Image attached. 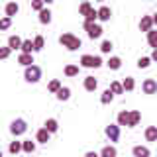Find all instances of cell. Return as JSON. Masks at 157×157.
Wrapping results in <instances>:
<instances>
[{
    "label": "cell",
    "mask_w": 157,
    "mask_h": 157,
    "mask_svg": "<svg viewBox=\"0 0 157 157\" xmlns=\"http://www.w3.org/2000/svg\"><path fill=\"white\" fill-rule=\"evenodd\" d=\"M59 43H61L67 51H77V49H81V45H82L81 37L75 36V33H71V32L61 33V36H59Z\"/></svg>",
    "instance_id": "obj_1"
},
{
    "label": "cell",
    "mask_w": 157,
    "mask_h": 157,
    "mask_svg": "<svg viewBox=\"0 0 157 157\" xmlns=\"http://www.w3.org/2000/svg\"><path fill=\"white\" fill-rule=\"evenodd\" d=\"M81 67L85 69H98L104 65V61H102L100 55H88V53H85V55H81Z\"/></svg>",
    "instance_id": "obj_2"
},
{
    "label": "cell",
    "mask_w": 157,
    "mask_h": 157,
    "mask_svg": "<svg viewBox=\"0 0 157 157\" xmlns=\"http://www.w3.org/2000/svg\"><path fill=\"white\" fill-rule=\"evenodd\" d=\"M28 132V122L24 120V118H16V120H12V124H10V134L14 137H20L24 136Z\"/></svg>",
    "instance_id": "obj_3"
},
{
    "label": "cell",
    "mask_w": 157,
    "mask_h": 157,
    "mask_svg": "<svg viewBox=\"0 0 157 157\" xmlns=\"http://www.w3.org/2000/svg\"><path fill=\"white\" fill-rule=\"evenodd\" d=\"M24 78H26V82H39V78H41V67L37 65H32L28 69H24Z\"/></svg>",
    "instance_id": "obj_4"
},
{
    "label": "cell",
    "mask_w": 157,
    "mask_h": 157,
    "mask_svg": "<svg viewBox=\"0 0 157 157\" xmlns=\"http://www.w3.org/2000/svg\"><path fill=\"white\" fill-rule=\"evenodd\" d=\"M82 28L86 29V36L90 37V39H98V37H102V32H104V29H102V26L100 24H82Z\"/></svg>",
    "instance_id": "obj_5"
},
{
    "label": "cell",
    "mask_w": 157,
    "mask_h": 157,
    "mask_svg": "<svg viewBox=\"0 0 157 157\" xmlns=\"http://www.w3.org/2000/svg\"><path fill=\"white\" fill-rule=\"evenodd\" d=\"M104 134H106V137L112 141V144H116V141L120 140V126L118 124H108L104 128Z\"/></svg>",
    "instance_id": "obj_6"
},
{
    "label": "cell",
    "mask_w": 157,
    "mask_h": 157,
    "mask_svg": "<svg viewBox=\"0 0 157 157\" xmlns=\"http://www.w3.org/2000/svg\"><path fill=\"white\" fill-rule=\"evenodd\" d=\"M141 90H144V94H157V81L155 78H145L141 82Z\"/></svg>",
    "instance_id": "obj_7"
},
{
    "label": "cell",
    "mask_w": 157,
    "mask_h": 157,
    "mask_svg": "<svg viewBox=\"0 0 157 157\" xmlns=\"http://www.w3.org/2000/svg\"><path fill=\"white\" fill-rule=\"evenodd\" d=\"M153 16H141V20H140V29L141 32H145V33H149L151 29H153Z\"/></svg>",
    "instance_id": "obj_8"
},
{
    "label": "cell",
    "mask_w": 157,
    "mask_h": 157,
    "mask_svg": "<svg viewBox=\"0 0 157 157\" xmlns=\"http://www.w3.org/2000/svg\"><path fill=\"white\" fill-rule=\"evenodd\" d=\"M20 12V4L18 2H6L4 4V16L6 18H14Z\"/></svg>",
    "instance_id": "obj_9"
},
{
    "label": "cell",
    "mask_w": 157,
    "mask_h": 157,
    "mask_svg": "<svg viewBox=\"0 0 157 157\" xmlns=\"http://www.w3.org/2000/svg\"><path fill=\"white\" fill-rule=\"evenodd\" d=\"M110 18H112V10H110V6L102 4V6L98 8V22H110Z\"/></svg>",
    "instance_id": "obj_10"
},
{
    "label": "cell",
    "mask_w": 157,
    "mask_h": 157,
    "mask_svg": "<svg viewBox=\"0 0 157 157\" xmlns=\"http://www.w3.org/2000/svg\"><path fill=\"white\" fill-rule=\"evenodd\" d=\"M132 155L134 157H151V151L147 145H134L132 147Z\"/></svg>",
    "instance_id": "obj_11"
},
{
    "label": "cell",
    "mask_w": 157,
    "mask_h": 157,
    "mask_svg": "<svg viewBox=\"0 0 157 157\" xmlns=\"http://www.w3.org/2000/svg\"><path fill=\"white\" fill-rule=\"evenodd\" d=\"M116 124L118 126H126L128 128V124H130V110H120L118 112V116H116Z\"/></svg>",
    "instance_id": "obj_12"
},
{
    "label": "cell",
    "mask_w": 157,
    "mask_h": 157,
    "mask_svg": "<svg viewBox=\"0 0 157 157\" xmlns=\"http://www.w3.org/2000/svg\"><path fill=\"white\" fill-rule=\"evenodd\" d=\"M82 86H85V90H88V92H94L96 88H98V81L94 77H85V81H82Z\"/></svg>",
    "instance_id": "obj_13"
},
{
    "label": "cell",
    "mask_w": 157,
    "mask_h": 157,
    "mask_svg": "<svg viewBox=\"0 0 157 157\" xmlns=\"http://www.w3.org/2000/svg\"><path fill=\"white\" fill-rule=\"evenodd\" d=\"M49 140H51V134H49L45 128H39V130L36 132V141L37 144H47Z\"/></svg>",
    "instance_id": "obj_14"
},
{
    "label": "cell",
    "mask_w": 157,
    "mask_h": 157,
    "mask_svg": "<svg viewBox=\"0 0 157 157\" xmlns=\"http://www.w3.org/2000/svg\"><path fill=\"white\" fill-rule=\"evenodd\" d=\"M18 63H20V65H22L24 69H28V67H32L36 61H33V55H28V53H20V55H18Z\"/></svg>",
    "instance_id": "obj_15"
},
{
    "label": "cell",
    "mask_w": 157,
    "mask_h": 157,
    "mask_svg": "<svg viewBox=\"0 0 157 157\" xmlns=\"http://www.w3.org/2000/svg\"><path fill=\"white\" fill-rule=\"evenodd\" d=\"M43 128H45L49 134H55V132H59V122L55 118H47V120L43 122Z\"/></svg>",
    "instance_id": "obj_16"
},
{
    "label": "cell",
    "mask_w": 157,
    "mask_h": 157,
    "mask_svg": "<svg viewBox=\"0 0 157 157\" xmlns=\"http://www.w3.org/2000/svg\"><path fill=\"white\" fill-rule=\"evenodd\" d=\"M106 67L110 69V71H118V69L122 67V59L118 57V55H112V57H108V61H106Z\"/></svg>",
    "instance_id": "obj_17"
},
{
    "label": "cell",
    "mask_w": 157,
    "mask_h": 157,
    "mask_svg": "<svg viewBox=\"0 0 157 157\" xmlns=\"http://www.w3.org/2000/svg\"><path fill=\"white\" fill-rule=\"evenodd\" d=\"M22 43H24V39L20 37V36H10V37H8V47L12 49V51L22 49Z\"/></svg>",
    "instance_id": "obj_18"
},
{
    "label": "cell",
    "mask_w": 157,
    "mask_h": 157,
    "mask_svg": "<svg viewBox=\"0 0 157 157\" xmlns=\"http://www.w3.org/2000/svg\"><path fill=\"white\" fill-rule=\"evenodd\" d=\"M37 20H39V24H43V26H47V24H51V10H49V8L41 10V12L37 14Z\"/></svg>",
    "instance_id": "obj_19"
},
{
    "label": "cell",
    "mask_w": 157,
    "mask_h": 157,
    "mask_svg": "<svg viewBox=\"0 0 157 157\" xmlns=\"http://www.w3.org/2000/svg\"><path fill=\"white\" fill-rule=\"evenodd\" d=\"M144 137L147 141H157V126H147L144 132Z\"/></svg>",
    "instance_id": "obj_20"
},
{
    "label": "cell",
    "mask_w": 157,
    "mask_h": 157,
    "mask_svg": "<svg viewBox=\"0 0 157 157\" xmlns=\"http://www.w3.org/2000/svg\"><path fill=\"white\" fill-rule=\"evenodd\" d=\"M61 88H63V85H61V81H59V78H51V81L47 82V90L51 92V94H57Z\"/></svg>",
    "instance_id": "obj_21"
},
{
    "label": "cell",
    "mask_w": 157,
    "mask_h": 157,
    "mask_svg": "<svg viewBox=\"0 0 157 157\" xmlns=\"http://www.w3.org/2000/svg\"><path fill=\"white\" fill-rule=\"evenodd\" d=\"M100 157H118V149L112 144L110 145H104L100 149Z\"/></svg>",
    "instance_id": "obj_22"
},
{
    "label": "cell",
    "mask_w": 157,
    "mask_h": 157,
    "mask_svg": "<svg viewBox=\"0 0 157 157\" xmlns=\"http://www.w3.org/2000/svg\"><path fill=\"white\" fill-rule=\"evenodd\" d=\"M20 53H28V55L36 53V47H33V39H24V43H22V49H20Z\"/></svg>",
    "instance_id": "obj_23"
},
{
    "label": "cell",
    "mask_w": 157,
    "mask_h": 157,
    "mask_svg": "<svg viewBox=\"0 0 157 157\" xmlns=\"http://www.w3.org/2000/svg\"><path fill=\"white\" fill-rule=\"evenodd\" d=\"M8 151H10L12 155H18L20 151H24V144H22V141H18V140L10 141V145H8Z\"/></svg>",
    "instance_id": "obj_24"
},
{
    "label": "cell",
    "mask_w": 157,
    "mask_h": 157,
    "mask_svg": "<svg viewBox=\"0 0 157 157\" xmlns=\"http://www.w3.org/2000/svg\"><path fill=\"white\" fill-rule=\"evenodd\" d=\"M78 71H81V67H78V65H73V63L65 65V69H63L65 77H77V75H78Z\"/></svg>",
    "instance_id": "obj_25"
},
{
    "label": "cell",
    "mask_w": 157,
    "mask_h": 157,
    "mask_svg": "<svg viewBox=\"0 0 157 157\" xmlns=\"http://www.w3.org/2000/svg\"><path fill=\"white\" fill-rule=\"evenodd\" d=\"M140 120H141L140 110H130V124H128V128H136L140 124Z\"/></svg>",
    "instance_id": "obj_26"
},
{
    "label": "cell",
    "mask_w": 157,
    "mask_h": 157,
    "mask_svg": "<svg viewBox=\"0 0 157 157\" xmlns=\"http://www.w3.org/2000/svg\"><path fill=\"white\" fill-rule=\"evenodd\" d=\"M114 96H116L114 92H112L110 88H106V90H104V92L100 94V102H102V104H110V102L114 100Z\"/></svg>",
    "instance_id": "obj_27"
},
{
    "label": "cell",
    "mask_w": 157,
    "mask_h": 157,
    "mask_svg": "<svg viewBox=\"0 0 157 157\" xmlns=\"http://www.w3.org/2000/svg\"><path fill=\"white\" fill-rule=\"evenodd\" d=\"M108 88H110V90L114 92V94H124V92H126V90H124V85H122L120 81H112Z\"/></svg>",
    "instance_id": "obj_28"
},
{
    "label": "cell",
    "mask_w": 157,
    "mask_h": 157,
    "mask_svg": "<svg viewBox=\"0 0 157 157\" xmlns=\"http://www.w3.org/2000/svg\"><path fill=\"white\" fill-rule=\"evenodd\" d=\"M98 22V8H92L85 16V24H96Z\"/></svg>",
    "instance_id": "obj_29"
},
{
    "label": "cell",
    "mask_w": 157,
    "mask_h": 157,
    "mask_svg": "<svg viewBox=\"0 0 157 157\" xmlns=\"http://www.w3.org/2000/svg\"><path fill=\"white\" fill-rule=\"evenodd\" d=\"M55 96H57V100H61V102L69 100V98H71V88H69V86H63V88H61V90L57 92Z\"/></svg>",
    "instance_id": "obj_30"
},
{
    "label": "cell",
    "mask_w": 157,
    "mask_h": 157,
    "mask_svg": "<svg viewBox=\"0 0 157 157\" xmlns=\"http://www.w3.org/2000/svg\"><path fill=\"white\" fill-rule=\"evenodd\" d=\"M122 85H124V90L126 92H132L136 88V78L134 77H126L124 81H122Z\"/></svg>",
    "instance_id": "obj_31"
},
{
    "label": "cell",
    "mask_w": 157,
    "mask_h": 157,
    "mask_svg": "<svg viewBox=\"0 0 157 157\" xmlns=\"http://www.w3.org/2000/svg\"><path fill=\"white\" fill-rule=\"evenodd\" d=\"M22 144H24V153H33V151H36V145H37V141L24 140Z\"/></svg>",
    "instance_id": "obj_32"
},
{
    "label": "cell",
    "mask_w": 157,
    "mask_h": 157,
    "mask_svg": "<svg viewBox=\"0 0 157 157\" xmlns=\"http://www.w3.org/2000/svg\"><path fill=\"white\" fill-rule=\"evenodd\" d=\"M33 47H36V53L41 51V49L45 47V37H43V36H36V37H33Z\"/></svg>",
    "instance_id": "obj_33"
},
{
    "label": "cell",
    "mask_w": 157,
    "mask_h": 157,
    "mask_svg": "<svg viewBox=\"0 0 157 157\" xmlns=\"http://www.w3.org/2000/svg\"><path fill=\"white\" fill-rule=\"evenodd\" d=\"M147 43H149V47L157 49V29H151V32L147 33Z\"/></svg>",
    "instance_id": "obj_34"
},
{
    "label": "cell",
    "mask_w": 157,
    "mask_h": 157,
    "mask_svg": "<svg viewBox=\"0 0 157 157\" xmlns=\"http://www.w3.org/2000/svg\"><path fill=\"white\" fill-rule=\"evenodd\" d=\"M151 63H153V61H151V57H140L136 65H137V69H147Z\"/></svg>",
    "instance_id": "obj_35"
},
{
    "label": "cell",
    "mask_w": 157,
    "mask_h": 157,
    "mask_svg": "<svg viewBox=\"0 0 157 157\" xmlns=\"http://www.w3.org/2000/svg\"><path fill=\"white\" fill-rule=\"evenodd\" d=\"M45 6H47V4L43 2V0H32V10H36L37 14L41 12V10H45Z\"/></svg>",
    "instance_id": "obj_36"
},
{
    "label": "cell",
    "mask_w": 157,
    "mask_h": 157,
    "mask_svg": "<svg viewBox=\"0 0 157 157\" xmlns=\"http://www.w3.org/2000/svg\"><path fill=\"white\" fill-rule=\"evenodd\" d=\"M92 8H94V6H92V4L90 2H82L81 4V6H78V14H81V16H86V14L88 12H90V10Z\"/></svg>",
    "instance_id": "obj_37"
},
{
    "label": "cell",
    "mask_w": 157,
    "mask_h": 157,
    "mask_svg": "<svg viewBox=\"0 0 157 157\" xmlns=\"http://www.w3.org/2000/svg\"><path fill=\"white\" fill-rule=\"evenodd\" d=\"M112 49H114V43H112L110 39H104V41L100 43V51H102V53H110Z\"/></svg>",
    "instance_id": "obj_38"
},
{
    "label": "cell",
    "mask_w": 157,
    "mask_h": 157,
    "mask_svg": "<svg viewBox=\"0 0 157 157\" xmlns=\"http://www.w3.org/2000/svg\"><path fill=\"white\" fill-rule=\"evenodd\" d=\"M10 26H12V18H6V16H4L2 20H0V29H2V32H6Z\"/></svg>",
    "instance_id": "obj_39"
},
{
    "label": "cell",
    "mask_w": 157,
    "mask_h": 157,
    "mask_svg": "<svg viewBox=\"0 0 157 157\" xmlns=\"http://www.w3.org/2000/svg\"><path fill=\"white\" fill-rule=\"evenodd\" d=\"M10 53H12V49H10L8 45H4V47H0V59H2V61H6V59L10 57Z\"/></svg>",
    "instance_id": "obj_40"
},
{
    "label": "cell",
    "mask_w": 157,
    "mask_h": 157,
    "mask_svg": "<svg viewBox=\"0 0 157 157\" xmlns=\"http://www.w3.org/2000/svg\"><path fill=\"white\" fill-rule=\"evenodd\" d=\"M85 157H100V153H98V151H86Z\"/></svg>",
    "instance_id": "obj_41"
},
{
    "label": "cell",
    "mask_w": 157,
    "mask_h": 157,
    "mask_svg": "<svg viewBox=\"0 0 157 157\" xmlns=\"http://www.w3.org/2000/svg\"><path fill=\"white\" fill-rule=\"evenodd\" d=\"M149 57H151V61H155V63H157V49H153V53H151Z\"/></svg>",
    "instance_id": "obj_42"
},
{
    "label": "cell",
    "mask_w": 157,
    "mask_h": 157,
    "mask_svg": "<svg viewBox=\"0 0 157 157\" xmlns=\"http://www.w3.org/2000/svg\"><path fill=\"white\" fill-rule=\"evenodd\" d=\"M153 24H155V26H157V12L153 14Z\"/></svg>",
    "instance_id": "obj_43"
}]
</instances>
